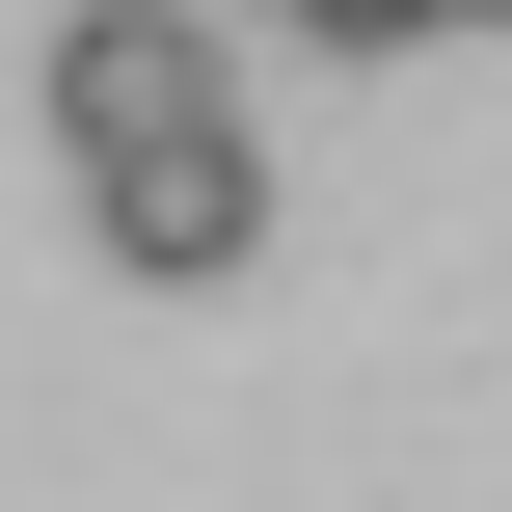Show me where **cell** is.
<instances>
[{
    "label": "cell",
    "instance_id": "cell-1",
    "mask_svg": "<svg viewBox=\"0 0 512 512\" xmlns=\"http://www.w3.org/2000/svg\"><path fill=\"white\" fill-rule=\"evenodd\" d=\"M81 216H108V270H135V297H216V270L270 243V135L216 108V135H162V162H81Z\"/></svg>",
    "mask_w": 512,
    "mask_h": 512
},
{
    "label": "cell",
    "instance_id": "cell-2",
    "mask_svg": "<svg viewBox=\"0 0 512 512\" xmlns=\"http://www.w3.org/2000/svg\"><path fill=\"white\" fill-rule=\"evenodd\" d=\"M216 135V0H81L54 27V162H162Z\"/></svg>",
    "mask_w": 512,
    "mask_h": 512
},
{
    "label": "cell",
    "instance_id": "cell-3",
    "mask_svg": "<svg viewBox=\"0 0 512 512\" xmlns=\"http://www.w3.org/2000/svg\"><path fill=\"white\" fill-rule=\"evenodd\" d=\"M405 27H512V0H405Z\"/></svg>",
    "mask_w": 512,
    "mask_h": 512
}]
</instances>
